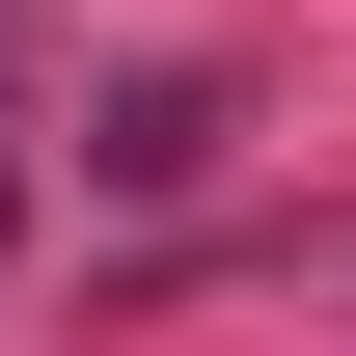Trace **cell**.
<instances>
[{
    "mask_svg": "<svg viewBox=\"0 0 356 356\" xmlns=\"http://www.w3.org/2000/svg\"><path fill=\"white\" fill-rule=\"evenodd\" d=\"M192 165H220V110H192V83H137V110L83 137V192H192Z\"/></svg>",
    "mask_w": 356,
    "mask_h": 356,
    "instance_id": "obj_1",
    "label": "cell"
}]
</instances>
